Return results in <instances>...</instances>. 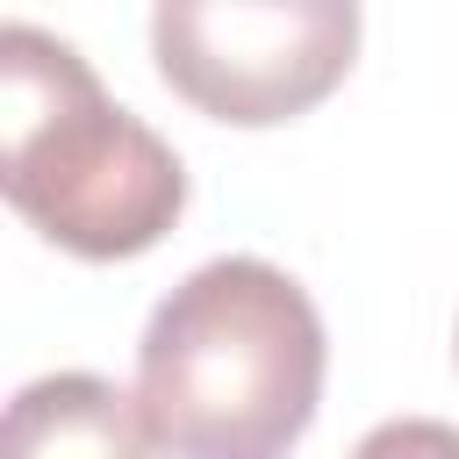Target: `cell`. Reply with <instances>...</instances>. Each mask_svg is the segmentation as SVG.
Here are the masks:
<instances>
[{
	"label": "cell",
	"mask_w": 459,
	"mask_h": 459,
	"mask_svg": "<svg viewBox=\"0 0 459 459\" xmlns=\"http://www.w3.org/2000/svg\"><path fill=\"white\" fill-rule=\"evenodd\" d=\"M0 459H158V437L100 373H43L7 402Z\"/></svg>",
	"instance_id": "obj_4"
},
{
	"label": "cell",
	"mask_w": 459,
	"mask_h": 459,
	"mask_svg": "<svg viewBox=\"0 0 459 459\" xmlns=\"http://www.w3.org/2000/svg\"><path fill=\"white\" fill-rule=\"evenodd\" d=\"M323 316L294 273L230 251L143 323L136 409L165 459H287L323 402Z\"/></svg>",
	"instance_id": "obj_1"
},
{
	"label": "cell",
	"mask_w": 459,
	"mask_h": 459,
	"mask_svg": "<svg viewBox=\"0 0 459 459\" xmlns=\"http://www.w3.org/2000/svg\"><path fill=\"white\" fill-rule=\"evenodd\" d=\"M351 459H459V423H437V416H394V423H373Z\"/></svg>",
	"instance_id": "obj_5"
},
{
	"label": "cell",
	"mask_w": 459,
	"mask_h": 459,
	"mask_svg": "<svg viewBox=\"0 0 459 459\" xmlns=\"http://www.w3.org/2000/svg\"><path fill=\"white\" fill-rule=\"evenodd\" d=\"M0 186L43 244L86 265L151 251L186 208L179 151L29 22L0 29Z\"/></svg>",
	"instance_id": "obj_2"
},
{
	"label": "cell",
	"mask_w": 459,
	"mask_h": 459,
	"mask_svg": "<svg viewBox=\"0 0 459 459\" xmlns=\"http://www.w3.org/2000/svg\"><path fill=\"white\" fill-rule=\"evenodd\" d=\"M151 57L179 100L230 129H273L344 86L359 57L351 0H165Z\"/></svg>",
	"instance_id": "obj_3"
}]
</instances>
